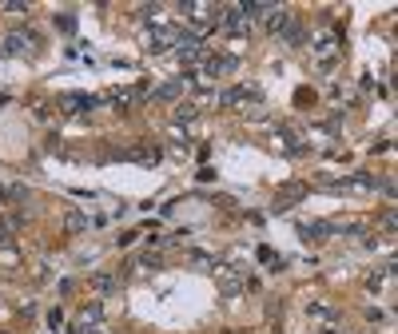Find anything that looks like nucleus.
Listing matches in <instances>:
<instances>
[{
    "mask_svg": "<svg viewBox=\"0 0 398 334\" xmlns=\"http://www.w3.org/2000/svg\"><path fill=\"white\" fill-rule=\"evenodd\" d=\"M100 314H104V306L96 303V306H88V310H84V319H80V322H92V319H100Z\"/></svg>",
    "mask_w": 398,
    "mask_h": 334,
    "instance_id": "nucleus-6",
    "label": "nucleus"
},
{
    "mask_svg": "<svg viewBox=\"0 0 398 334\" xmlns=\"http://www.w3.org/2000/svg\"><path fill=\"white\" fill-rule=\"evenodd\" d=\"M159 96H164V100H175V96H179V84H168V88L159 91Z\"/></svg>",
    "mask_w": 398,
    "mask_h": 334,
    "instance_id": "nucleus-9",
    "label": "nucleus"
},
{
    "mask_svg": "<svg viewBox=\"0 0 398 334\" xmlns=\"http://www.w3.org/2000/svg\"><path fill=\"white\" fill-rule=\"evenodd\" d=\"M56 28H60V32H76V16H56Z\"/></svg>",
    "mask_w": 398,
    "mask_h": 334,
    "instance_id": "nucleus-4",
    "label": "nucleus"
},
{
    "mask_svg": "<svg viewBox=\"0 0 398 334\" xmlns=\"http://www.w3.org/2000/svg\"><path fill=\"white\" fill-rule=\"evenodd\" d=\"M235 64H239L235 56H219V60H211V64H207V72H211V76H223V72H231Z\"/></svg>",
    "mask_w": 398,
    "mask_h": 334,
    "instance_id": "nucleus-3",
    "label": "nucleus"
},
{
    "mask_svg": "<svg viewBox=\"0 0 398 334\" xmlns=\"http://www.w3.org/2000/svg\"><path fill=\"white\" fill-rule=\"evenodd\" d=\"M315 48H319V56H335V40H327V36L315 40Z\"/></svg>",
    "mask_w": 398,
    "mask_h": 334,
    "instance_id": "nucleus-5",
    "label": "nucleus"
},
{
    "mask_svg": "<svg viewBox=\"0 0 398 334\" xmlns=\"http://www.w3.org/2000/svg\"><path fill=\"white\" fill-rule=\"evenodd\" d=\"M84 223H88L84 215H68V227H72V231H80V227H84Z\"/></svg>",
    "mask_w": 398,
    "mask_h": 334,
    "instance_id": "nucleus-8",
    "label": "nucleus"
},
{
    "mask_svg": "<svg viewBox=\"0 0 398 334\" xmlns=\"http://www.w3.org/2000/svg\"><path fill=\"white\" fill-rule=\"evenodd\" d=\"M12 243V235H8V231H0V247H8Z\"/></svg>",
    "mask_w": 398,
    "mask_h": 334,
    "instance_id": "nucleus-10",
    "label": "nucleus"
},
{
    "mask_svg": "<svg viewBox=\"0 0 398 334\" xmlns=\"http://www.w3.org/2000/svg\"><path fill=\"white\" fill-rule=\"evenodd\" d=\"M32 44H40V36H36L32 28H24V32H8V36L0 40V52H4V56H20V52H28Z\"/></svg>",
    "mask_w": 398,
    "mask_h": 334,
    "instance_id": "nucleus-1",
    "label": "nucleus"
},
{
    "mask_svg": "<svg viewBox=\"0 0 398 334\" xmlns=\"http://www.w3.org/2000/svg\"><path fill=\"white\" fill-rule=\"evenodd\" d=\"M223 290H227V294H235V290H239V279H235V274H223Z\"/></svg>",
    "mask_w": 398,
    "mask_h": 334,
    "instance_id": "nucleus-7",
    "label": "nucleus"
},
{
    "mask_svg": "<svg viewBox=\"0 0 398 334\" xmlns=\"http://www.w3.org/2000/svg\"><path fill=\"white\" fill-rule=\"evenodd\" d=\"M223 28L227 32H243V12H239V8H223Z\"/></svg>",
    "mask_w": 398,
    "mask_h": 334,
    "instance_id": "nucleus-2",
    "label": "nucleus"
}]
</instances>
